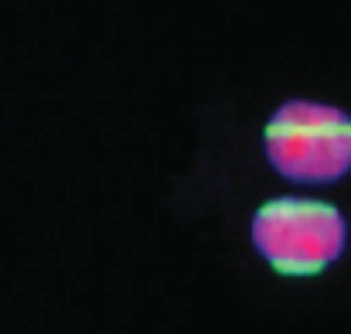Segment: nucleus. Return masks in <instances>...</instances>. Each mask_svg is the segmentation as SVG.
Returning <instances> with one entry per match:
<instances>
[{"instance_id": "f03ea898", "label": "nucleus", "mask_w": 351, "mask_h": 334, "mask_svg": "<svg viewBox=\"0 0 351 334\" xmlns=\"http://www.w3.org/2000/svg\"><path fill=\"white\" fill-rule=\"evenodd\" d=\"M263 157L276 178L300 188H328L351 174V112L290 96L263 123Z\"/></svg>"}, {"instance_id": "f257e3e1", "label": "nucleus", "mask_w": 351, "mask_h": 334, "mask_svg": "<svg viewBox=\"0 0 351 334\" xmlns=\"http://www.w3.org/2000/svg\"><path fill=\"white\" fill-rule=\"evenodd\" d=\"M252 252L287 280H311L345 259L351 242L348 215L311 195H276L256 205L245 225Z\"/></svg>"}]
</instances>
